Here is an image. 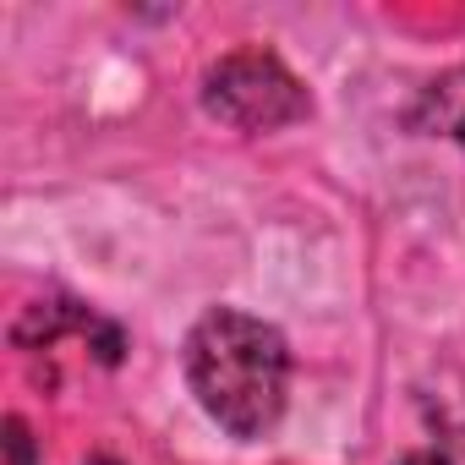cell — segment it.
I'll list each match as a JSON object with an SVG mask.
<instances>
[{"label":"cell","instance_id":"obj_2","mask_svg":"<svg viewBox=\"0 0 465 465\" xmlns=\"http://www.w3.org/2000/svg\"><path fill=\"white\" fill-rule=\"evenodd\" d=\"M203 110L230 126V132H285L296 121L312 115V94L307 83L263 45H242V50H224L219 61L203 66L197 83Z\"/></svg>","mask_w":465,"mask_h":465},{"label":"cell","instance_id":"obj_5","mask_svg":"<svg viewBox=\"0 0 465 465\" xmlns=\"http://www.w3.org/2000/svg\"><path fill=\"white\" fill-rule=\"evenodd\" d=\"M6 460L12 465H39V443H34V427L12 411L6 416Z\"/></svg>","mask_w":465,"mask_h":465},{"label":"cell","instance_id":"obj_3","mask_svg":"<svg viewBox=\"0 0 465 465\" xmlns=\"http://www.w3.org/2000/svg\"><path fill=\"white\" fill-rule=\"evenodd\" d=\"M66 334H83L94 351H99V361L104 367H115L121 361V351H126V334L115 329V323H104L94 307H83V302H34L17 323H12V345H23V351H50L55 340H66Z\"/></svg>","mask_w":465,"mask_h":465},{"label":"cell","instance_id":"obj_6","mask_svg":"<svg viewBox=\"0 0 465 465\" xmlns=\"http://www.w3.org/2000/svg\"><path fill=\"white\" fill-rule=\"evenodd\" d=\"M438 421H443V427H449V432H454V438L465 443V394L443 400V405H438Z\"/></svg>","mask_w":465,"mask_h":465},{"label":"cell","instance_id":"obj_7","mask_svg":"<svg viewBox=\"0 0 465 465\" xmlns=\"http://www.w3.org/2000/svg\"><path fill=\"white\" fill-rule=\"evenodd\" d=\"M400 465H454V460H449L443 449H411V454H405Z\"/></svg>","mask_w":465,"mask_h":465},{"label":"cell","instance_id":"obj_1","mask_svg":"<svg viewBox=\"0 0 465 465\" xmlns=\"http://www.w3.org/2000/svg\"><path fill=\"white\" fill-rule=\"evenodd\" d=\"M181 372L203 416L242 438L258 443L285 421L291 405V345L274 323L242 312V307H208L186 345H181Z\"/></svg>","mask_w":465,"mask_h":465},{"label":"cell","instance_id":"obj_4","mask_svg":"<svg viewBox=\"0 0 465 465\" xmlns=\"http://www.w3.org/2000/svg\"><path fill=\"white\" fill-rule=\"evenodd\" d=\"M405 126L416 137H443L465 153V66H449L432 83H421L405 110Z\"/></svg>","mask_w":465,"mask_h":465}]
</instances>
